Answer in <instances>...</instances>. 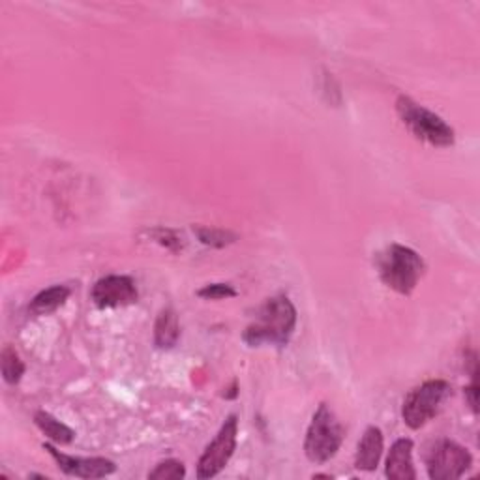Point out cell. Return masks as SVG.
Listing matches in <instances>:
<instances>
[{
  "label": "cell",
  "instance_id": "1",
  "mask_svg": "<svg viewBox=\"0 0 480 480\" xmlns=\"http://www.w3.org/2000/svg\"><path fill=\"white\" fill-rule=\"evenodd\" d=\"M297 327V310L285 295L268 299L244 330V342L249 347L275 345L285 347Z\"/></svg>",
  "mask_w": 480,
  "mask_h": 480
},
{
  "label": "cell",
  "instance_id": "2",
  "mask_svg": "<svg viewBox=\"0 0 480 480\" xmlns=\"http://www.w3.org/2000/svg\"><path fill=\"white\" fill-rule=\"evenodd\" d=\"M381 282L400 295H411L424 276L426 263L415 249L390 244L375 257Z\"/></svg>",
  "mask_w": 480,
  "mask_h": 480
},
{
  "label": "cell",
  "instance_id": "3",
  "mask_svg": "<svg viewBox=\"0 0 480 480\" xmlns=\"http://www.w3.org/2000/svg\"><path fill=\"white\" fill-rule=\"evenodd\" d=\"M396 113H398L404 127L419 141H424L432 147L447 149L452 147L456 141V134L452 127L430 109L419 106L409 96H400L396 100Z\"/></svg>",
  "mask_w": 480,
  "mask_h": 480
},
{
  "label": "cell",
  "instance_id": "4",
  "mask_svg": "<svg viewBox=\"0 0 480 480\" xmlns=\"http://www.w3.org/2000/svg\"><path fill=\"white\" fill-rule=\"evenodd\" d=\"M344 426L327 404H321L310 423L304 440V452L310 462L325 464L336 456L344 443Z\"/></svg>",
  "mask_w": 480,
  "mask_h": 480
},
{
  "label": "cell",
  "instance_id": "5",
  "mask_svg": "<svg viewBox=\"0 0 480 480\" xmlns=\"http://www.w3.org/2000/svg\"><path fill=\"white\" fill-rule=\"evenodd\" d=\"M452 388L443 380H432L421 387L413 388L402 406V419L411 430H421L426 426L450 396Z\"/></svg>",
  "mask_w": 480,
  "mask_h": 480
},
{
  "label": "cell",
  "instance_id": "6",
  "mask_svg": "<svg viewBox=\"0 0 480 480\" xmlns=\"http://www.w3.org/2000/svg\"><path fill=\"white\" fill-rule=\"evenodd\" d=\"M473 464V458L462 445L450 440L437 441L426 456V469L432 480H456L464 476Z\"/></svg>",
  "mask_w": 480,
  "mask_h": 480
},
{
  "label": "cell",
  "instance_id": "7",
  "mask_svg": "<svg viewBox=\"0 0 480 480\" xmlns=\"http://www.w3.org/2000/svg\"><path fill=\"white\" fill-rule=\"evenodd\" d=\"M237 435H239V421L237 416H227V421L222 424L214 441L205 449L197 462V478H213L225 469V466L231 460L237 449Z\"/></svg>",
  "mask_w": 480,
  "mask_h": 480
},
{
  "label": "cell",
  "instance_id": "8",
  "mask_svg": "<svg viewBox=\"0 0 480 480\" xmlns=\"http://www.w3.org/2000/svg\"><path fill=\"white\" fill-rule=\"evenodd\" d=\"M91 297L98 308H122L135 304L139 293L130 276L111 275L94 284Z\"/></svg>",
  "mask_w": 480,
  "mask_h": 480
},
{
  "label": "cell",
  "instance_id": "9",
  "mask_svg": "<svg viewBox=\"0 0 480 480\" xmlns=\"http://www.w3.org/2000/svg\"><path fill=\"white\" fill-rule=\"evenodd\" d=\"M44 449L49 452V456L57 462L58 469L66 473L68 476L75 478H103L108 475H113L117 466L115 462L108 460V458H74L68 454H62L53 445L46 443Z\"/></svg>",
  "mask_w": 480,
  "mask_h": 480
},
{
  "label": "cell",
  "instance_id": "10",
  "mask_svg": "<svg viewBox=\"0 0 480 480\" xmlns=\"http://www.w3.org/2000/svg\"><path fill=\"white\" fill-rule=\"evenodd\" d=\"M385 473L392 480H415L416 471L413 466V441L411 440H398L387 456Z\"/></svg>",
  "mask_w": 480,
  "mask_h": 480
},
{
  "label": "cell",
  "instance_id": "11",
  "mask_svg": "<svg viewBox=\"0 0 480 480\" xmlns=\"http://www.w3.org/2000/svg\"><path fill=\"white\" fill-rule=\"evenodd\" d=\"M383 432L378 426H370L357 449V456H354V467L359 471H375L381 462L383 456Z\"/></svg>",
  "mask_w": 480,
  "mask_h": 480
},
{
  "label": "cell",
  "instance_id": "12",
  "mask_svg": "<svg viewBox=\"0 0 480 480\" xmlns=\"http://www.w3.org/2000/svg\"><path fill=\"white\" fill-rule=\"evenodd\" d=\"M180 338V325L177 311L173 308H165L160 311V316L154 325V344L160 349H171L177 345Z\"/></svg>",
  "mask_w": 480,
  "mask_h": 480
},
{
  "label": "cell",
  "instance_id": "13",
  "mask_svg": "<svg viewBox=\"0 0 480 480\" xmlns=\"http://www.w3.org/2000/svg\"><path fill=\"white\" fill-rule=\"evenodd\" d=\"M68 297H70V289L66 285H53L49 289L39 291V293L32 299L29 311L34 316L53 314L55 310H58L68 301Z\"/></svg>",
  "mask_w": 480,
  "mask_h": 480
},
{
  "label": "cell",
  "instance_id": "14",
  "mask_svg": "<svg viewBox=\"0 0 480 480\" xmlns=\"http://www.w3.org/2000/svg\"><path fill=\"white\" fill-rule=\"evenodd\" d=\"M34 423L41 430V433L48 435L57 445H70L75 440V432L68 428L65 423L57 421L51 413L38 411L34 415Z\"/></svg>",
  "mask_w": 480,
  "mask_h": 480
},
{
  "label": "cell",
  "instance_id": "15",
  "mask_svg": "<svg viewBox=\"0 0 480 480\" xmlns=\"http://www.w3.org/2000/svg\"><path fill=\"white\" fill-rule=\"evenodd\" d=\"M3 361H0V366H3V378L8 385H15L21 381V378H23L25 373V364L23 361L19 359V354L13 347H4L3 351V357H0Z\"/></svg>",
  "mask_w": 480,
  "mask_h": 480
},
{
  "label": "cell",
  "instance_id": "16",
  "mask_svg": "<svg viewBox=\"0 0 480 480\" xmlns=\"http://www.w3.org/2000/svg\"><path fill=\"white\" fill-rule=\"evenodd\" d=\"M194 233L197 235L199 242L211 248H225L229 244H233L237 240V235L231 231H225V229H216V227H194Z\"/></svg>",
  "mask_w": 480,
  "mask_h": 480
},
{
  "label": "cell",
  "instance_id": "17",
  "mask_svg": "<svg viewBox=\"0 0 480 480\" xmlns=\"http://www.w3.org/2000/svg\"><path fill=\"white\" fill-rule=\"evenodd\" d=\"M184 476H186V469H184V464L179 460H165L149 473V478L153 480H179Z\"/></svg>",
  "mask_w": 480,
  "mask_h": 480
},
{
  "label": "cell",
  "instance_id": "18",
  "mask_svg": "<svg viewBox=\"0 0 480 480\" xmlns=\"http://www.w3.org/2000/svg\"><path fill=\"white\" fill-rule=\"evenodd\" d=\"M197 297L206 301H222L237 297V291L229 284H208L197 291Z\"/></svg>",
  "mask_w": 480,
  "mask_h": 480
},
{
  "label": "cell",
  "instance_id": "19",
  "mask_svg": "<svg viewBox=\"0 0 480 480\" xmlns=\"http://www.w3.org/2000/svg\"><path fill=\"white\" fill-rule=\"evenodd\" d=\"M153 237H154L161 246L173 249V252H179V249L182 248L180 239L177 237L175 231H170V229H156V231H153Z\"/></svg>",
  "mask_w": 480,
  "mask_h": 480
},
{
  "label": "cell",
  "instance_id": "20",
  "mask_svg": "<svg viewBox=\"0 0 480 480\" xmlns=\"http://www.w3.org/2000/svg\"><path fill=\"white\" fill-rule=\"evenodd\" d=\"M476 375H478V368H476V362L473 366V373H471V385L466 388V396H467V402L471 406V409L476 413L478 407H476V396H478V383H476Z\"/></svg>",
  "mask_w": 480,
  "mask_h": 480
}]
</instances>
